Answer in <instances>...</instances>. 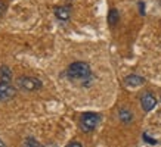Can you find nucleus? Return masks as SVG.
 Listing matches in <instances>:
<instances>
[{
  "mask_svg": "<svg viewBox=\"0 0 161 147\" xmlns=\"http://www.w3.org/2000/svg\"><path fill=\"white\" fill-rule=\"evenodd\" d=\"M141 106L145 112H149L157 106V99L152 93H145L141 97Z\"/></svg>",
  "mask_w": 161,
  "mask_h": 147,
  "instance_id": "5",
  "label": "nucleus"
},
{
  "mask_svg": "<svg viewBox=\"0 0 161 147\" xmlns=\"http://www.w3.org/2000/svg\"><path fill=\"white\" fill-rule=\"evenodd\" d=\"M55 15H56V18L61 21H68L69 19V8H67V6L56 8V9H55Z\"/></svg>",
  "mask_w": 161,
  "mask_h": 147,
  "instance_id": "7",
  "label": "nucleus"
},
{
  "mask_svg": "<svg viewBox=\"0 0 161 147\" xmlns=\"http://www.w3.org/2000/svg\"><path fill=\"white\" fill-rule=\"evenodd\" d=\"M101 122V115L93 112L83 113L80 118V127L83 131H93L95 128L98 127V124Z\"/></svg>",
  "mask_w": 161,
  "mask_h": 147,
  "instance_id": "2",
  "label": "nucleus"
},
{
  "mask_svg": "<svg viewBox=\"0 0 161 147\" xmlns=\"http://www.w3.org/2000/svg\"><path fill=\"white\" fill-rule=\"evenodd\" d=\"M118 19H120V13H118V10L115 9V8L109 9V12H108V24L115 25L118 22Z\"/></svg>",
  "mask_w": 161,
  "mask_h": 147,
  "instance_id": "9",
  "label": "nucleus"
},
{
  "mask_svg": "<svg viewBox=\"0 0 161 147\" xmlns=\"http://www.w3.org/2000/svg\"><path fill=\"white\" fill-rule=\"evenodd\" d=\"M139 9H141V15H145V3L139 2Z\"/></svg>",
  "mask_w": 161,
  "mask_h": 147,
  "instance_id": "14",
  "label": "nucleus"
},
{
  "mask_svg": "<svg viewBox=\"0 0 161 147\" xmlns=\"http://www.w3.org/2000/svg\"><path fill=\"white\" fill-rule=\"evenodd\" d=\"M43 147H55L53 144H47V146H43Z\"/></svg>",
  "mask_w": 161,
  "mask_h": 147,
  "instance_id": "17",
  "label": "nucleus"
},
{
  "mask_svg": "<svg viewBox=\"0 0 161 147\" xmlns=\"http://www.w3.org/2000/svg\"><path fill=\"white\" fill-rule=\"evenodd\" d=\"M16 84L24 91H36L42 87V81L34 77H19L16 79Z\"/></svg>",
  "mask_w": 161,
  "mask_h": 147,
  "instance_id": "3",
  "label": "nucleus"
},
{
  "mask_svg": "<svg viewBox=\"0 0 161 147\" xmlns=\"http://www.w3.org/2000/svg\"><path fill=\"white\" fill-rule=\"evenodd\" d=\"M15 96V88L10 83L0 81V102H8Z\"/></svg>",
  "mask_w": 161,
  "mask_h": 147,
  "instance_id": "4",
  "label": "nucleus"
},
{
  "mask_svg": "<svg viewBox=\"0 0 161 147\" xmlns=\"http://www.w3.org/2000/svg\"><path fill=\"white\" fill-rule=\"evenodd\" d=\"M0 81H6V83H10L12 81V72L8 66H0Z\"/></svg>",
  "mask_w": 161,
  "mask_h": 147,
  "instance_id": "8",
  "label": "nucleus"
},
{
  "mask_svg": "<svg viewBox=\"0 0 161 147\" xmlns=\"http://www.w3.org/2000/svg\"><path fill=\"white\" fill-rule=\"evenodd\" d=\"M142 138H143V140H145V143H148V144H157V140L155 138H152V137H149V135H148L147 132H143V135H142Z\"/></svg>",
  "mask_w": 161,
  "mask_h": 147,
  "instance_id": "12",
  "label": "nucleus"
},
{
  "mask_svg": "<svg viewBox=\"0 0 161 147\" xmlns=\"http://www.w3.org/2000/svg\"><path fill=\"white\" fill-rule=\"evenodd\" d=\"M67 75L71 81L84 83V81H89L92 78V71H90L89 63H86V62H74L67 69Z\"/></svg>",
  "mask_w": 161,
  "mask_h": 147,
  "instance_id": "1",
  "label": "nucleus"
},
{
  "mask_svg": "<svg viewBox=\"0 0 161 147\" xmlns=\"http://www.w3.org/2000/svg\"><path fill=\"white\" fill-rule=\"evenodd\" d=\"M22 147H40V144H39V141H37L36 138L28 137V138H27V140L24 141Z\"/></svg>",
  "mask_w": 161,
  "mask_h": 147,
  "instance_id": "11",
  "label": "nucleus"
},
{
  "mask_svg": "<svg viewBox=\"0 0 161 147\" xmlns=\"http://www.w3.org/2000/svg\"><path fill=\"white\" fill-rule=\"evenodd\" d=\"M124 84H126L127 87H132V88L133 87H141V85L145 84V78L132 74V75H127L126 78H124Z\"/></svg>",
  "mask_w": 161,
  "mask_h": 147,
  "instance_id": "6",
  "label": "nucleus"
},
{
  "mask_svg": "<svg viewBox=\"0 0 161 147\" xmlns=\"http://www.w3.org/2000/svg\"><path fill=\"white\" fill-rule=\"evenodd\" d=\"M65 147H83V146H81L78 141H73V143H68Z\"/></svg>",
  "mask_w": 161,
  "mask_h": 147,
  "instance_id": "13",
  "label": "nucleus"
},
{
  "mask_svg": "<svg viewBox=\"0 0 161 147\" xmlns=\"http://www.w3.org/2000/svg\"><path fill=\"white\" fill-rule=\"evenodd\" d=\"M118 116L121 119L123 122H132L133 119V113L130 110H127V109H120V112H118Z\"/></svg>",
  "mask_w": 161,
  "mask_h": 147,
  "instance_id": "10",
  "label": "nucleus"
},
{
  "mask_svg": "<svg viewBox=\"0 0 161 147\" xmlns=\"http://www.w3.org/2000/svg\"><path fill=\"white\" fill-rule=\"evenodd\" d=\"M5 9H6V5L3 3V2H0V16L3 15V12H5Z\"/></svg>",
  "mask_w": 161,
  "mask_h": 147,
  "instance_id": "15",
  "label": "nucleus"
},
{
  "mask_svg": "<svg viewBox=\"0 0 161 147\" xmlns=\"http://www.w3.org/2000/svg\"><path fill=\"white\" fill-rule=\"evenodd\" d=\"M0 147H6V146H5V143L2 141V140H0Z\"/></svg>",
  "mask_w": 161,
  "mask_h": 147,
  "instance_id": "16",
  "label": "nucleus"
}]
</instances>
